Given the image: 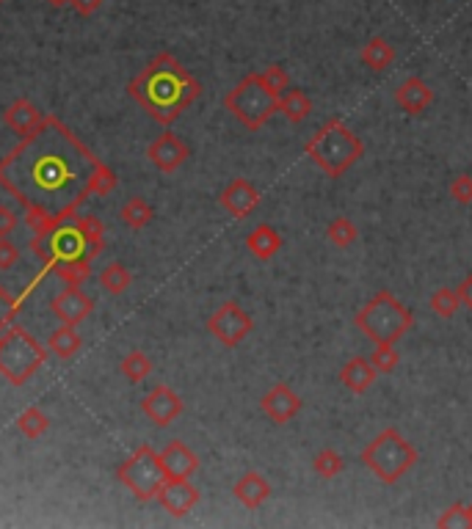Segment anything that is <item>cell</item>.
I'll return each instance as SVG.
<instances>
[{
	"mask_svg": "<svg viewBox=\"0 0 472 529\" xmlns=\"http://www.w3.org/2000/svg\"><path fill=\"white\" fill-rule=\"evenodd\" d=\"M117 185V174L52 114L0 161V188L25 207L36 237L72 221L86 199L109 196Z\"/></svg>",
	"mask_w": 472,
	"mask_h": 529,
	"instance_id": "6da1fadb",
	"label": "cell"
},
{
	"mask_svg": "<svg viewBox=\"0 0 472 529\" xmlns=\"http://www.w3.org/2000/svg\"><path fill=\"white\" fill-rule=\"evenodd\" d=\"M127 94L141 105V111L164 127H172L202 94V83L172 56H157L127 83Z\"/></svg>",
	"mask_w": 472,
	"mask_h": 529,
	"instance_id": "7a4b0ae2",
	"label": "cell"
},
{
	"mask_svg": "<svg viewBox=\"0 0 472 529\" xmlns=\"http://www.w3.org/2000/svg\"><path fill=\"white\" fill-rule=\"evenodd\" d=\"M33 254L44 262V268H50L61 282L80 287L91 276V259L99 254L94 246H89L80 232L75 229L72 221L56 227L47 235H33L31 240Z\"/></svg>",
	"mask_w": 472,
	"mask_h": 529,
	"instance_id": "3957f363",
	"label": "cell"
},
{
	"mask_svg": "<svg viewBox=\"0 0 472 529\" xmlns=\"http://www.w3.org/2000/svg\"><path fill=\"white\" fill-rule=\"evenodd\" d=\"M304 152L329 180H340L364 154V144L343 119L335 116L304 144Z\"/></svg>",
	"mask_w": 472,
	"mask_h": 529,
	"instance_id": "277c9868",
	"label": "cell"
},
{
	"mask_svg": "<svg viewBox=\"0 0 472 529\" xmlns=\"http://www.w3.org/2000/svg\"><path fill=\"white\" fill-rule=\"evenodd\" d=\"M354 326L373 345H395L411 331L414 311L406 303H401L395 292L379 290L354 314Z\"/></svg>",
	"mask_w": 472,
	"mask_h": 529,
	"instance_id": "5b68a950",
	"label": "cell"
},
{
	"mask_svg": "<svg viewBox=\"0 0 472 529\" xmlns=\"http://www.w3.org/2000/svg\"><path fill=\"white\" fill-rule=\"evenodd\" d=\"M359 460L362 466L371 469L373 478H379L384 486H395L417 466V450L398 428H384L362 450Z\"/></svg>",
	"mask_w": 472,
	"mask_h": 529,
	"instance_id": "8992f818",
	"label": "cell"
},
{
	"mask_svg": "<svg viewBox=\"0 0 472 529\" xmlns=\"http://www.w3.org/2000/svg\"><path fill=\"white\" fill-rule=\"evenodd\" d=\"M224 108L251 133L266 127V122L279 114V97L266 86L260 72H249L235 88L224 94Z\"/></svg>",
	"mask_w": 472,
	"mask_h": 529,
	"instance_id": "52a82bcc",
	"label": "cell"
},
{
	"mask_svg": "<svg viewBox=\"0 0 472 529\" xmlns=\"http://www.w3.org/2000/svg\"><path fill=\"white\" fill-rule=\"evenodd\" d=\"M47 361V348L33 339L23 326H9L0 334V376L9 384H28Z\"/></svg>",
	"mask_w": 472,
	"mask_h": 529,
	"instance_id": "ba28073f",
	"label": "cell"
},
{
	"mask_svg": "<svg viewBox=\"0 0 472 529\" xmlns=\"http://www.w3.org/2000/svg\"><path fill=\"white\" fill-rule=\"evenodd\" d=\"M117 480L138 499V502H152L157 499V491L166 483V471L161 463V452L152 450L149 444H141L119 469Z\"/></svg>",
	"mask_w": 472,
	"mask_h": 529,
	"instance_id": "9c48e42d",
	"label": "cell"
},
{
	"mask_svg": "<svg viewBox=\"0 0 472 529\" xmlns=\"http://www.w3.org/2000/svg\"><path fill=\"white\" fill-rule=\"evenodd\" d=\"M207 331L213 334L224 348H238L254 331V320L238 301H224L213 314L207 317Z\"/></svg>",
	"mask_w": 472,
	"mask_h": 529,
	"instance_id": "30bf717a",
	"label": "cell"
},
{
	"mask_svg": "<svg viewBox=\"0 0 472 529\" xmlns=\"http://www.w3.org/2000/svg\"><path fill=\"white\" fill-rule=\"evenodd\" d=\"M141 411H144V416L152 422V425H157V428H169L175 419H180V416H183L185 403H183V397H180L172 386L157 384L152 392H146V394H144V400H141Z\"/></svg>",
	"mask_w": 472,
	"mask_h": 529,
	"instance_id": "8fae6325",
	"label": "cell"
},
{
	"mask_svg": "<svg viewBox=\"0 0 472 529\" xmlns=\"http://www.w3.org/2000/svg\"><path fill=\"white\" fill-rule=\"evenodd\" d=\"M146 157H149V163L157 169V172H164V174H175L188 157H191V149L188 144L175 135L172 130H164L161 135H157L149 146H146Z\"/></svg>",
	"mask_w": 472,
	"mask_h": 529,
	"instance_id": "7c38bea8",
	"label": "cell"
},
{
	"mask_svg": "<svg viewBox=\"0 0 472 529\" xmlns=\"http://www.w3.org/2000/svg\"><path fill=\"white\" fill-rule=\"evenodd\" d=\"M301 397L296 394V389L285 381L274 384L266 394L260 397V411L266 413L274 425H288L301 413Z\"/></svg>",
	"mask_w": 472,
	"mask_h": 529,
	"instance_id": "4fadbf2b",
	"label": "cell"
},
{
	"mask_svg": "<svg viewBox=\"0 0 472 529\" xmlns=\"http://www.w3.org/2000/svg\"><path fill=\"white\" fill-rule=\"evenodd\" d=\"M50 311L59 317V323L64 326H80L86 317L94 311V301L75 284H67L56 298L50 301Z\"/></svg>",
	"mask_w": 472,
	"mask_h": 529,
	"instance_id": "5bb4252c",
	"label": "cell"
},
{
	"mask_svg": "<svg viewBox=\"0 0 472 529\" xmlns=\"http://www.w3.org/2000/svg\"><path fill=\"white\" fill-rule=\"evenodd\" d=\"M219 201H222V207L227 209V213H230L235 221H243V218H249V216L254 213V209L260 207V190H257L249 180L238 177V180H232V182L222 190Z\"/></svg>",
	"mask_w": 472,
	"mask_h": 529,
	"instance_id": "9a60e30c",
	"label": "cell"
},
{
	"mask_svg": "<svg viewBox=\"0 0 472 529\" xmlns=\"http://www.w3.org/2000/svg\"><path fill=\"white\" fill-rule=\"evenodd\" d=\"M157 502L169 515L183 518L199 505V488L191 480H166L164 488L157 491Z\"/></svg>",
	"mask_w": 472,
	"mask_h": 529,
	"instance_id": "2e32d148",
	"label": "cell"
},
{
	"mask_svg": "<svg viewBox=\"0 0 472 529\" xmlns=\"http://www.w3.org/2000/svg\"><path fill=\"white\" fill-rule=\"evenodd\" d=\"M161 463H164V471H166V480H191L194 474L199 471V458L196 452L183 444V441H169L164 450H161Z\"/></svg>",
	"mask_w": 472,
	"mask_h": 529,
	"instance_id": "e0dca14e",
	"label": "cell"
},
{
	"mask_svg": "<svg viewBox=\"0 0 472 529\" xmlns=\"http://www.w3.org/2000/svg\"><path fill=\"white\" fill-rule=\"evenodd\" d=\"M434 102V91L423 78H406L398 88H395V105L409 114V116H420L423 111H429V105Z\"/></svg>",
	"mask_w": 472,
	"mask_h": 529,
	"instance_id": "ac0fdd59",
	"label": "cell"
},
{
	"mask_svg": "<svg viewBox=\"0 0 472 529\" xmlns=\"http://www.w3.org/2000/svg\"><path fill=\"white\" fill-rule=\"evenodd\" d=\"M232 497H235L243 507L257 510V507H262V505H266V502L271 499V483L266 480V474H260V471L249 469V471H243L241 478L235 480Z\"/></svg>",
	"mask_w": 472,
	"mask_h": 529,
	"instance_id": "d6986e66",
	"label": "cell"
},
{
	"mask_svg": "<svg viewBox=\"0 0 472 529\" xmlns=\"http://www.w3.org/2000/svg\"><path fill=\"white\" fill-rule=\"evenodd\" d=\"M379 381V373L376 367L371 364V358L367 356H354L343 364L340 369V384L351 392V394H364L371 392L373 384Z\"/></svg>",
	"mask_w": 472,
	"mask_h": 529,
	"instance_id": "ffe728a7",
	"label": "cell"
},
{
	"mask_svg": "<svg viewBox=\"0 0 472 529\" xmlns=\"http://www.w3.org/2000/svg\"><path fill=\"white\" fill-rule=\"evenodd\" d=\"M44 116L47 114H42L36 105L31 102V99H25V97H20V99H14L9 108L4 111V122H6V127L12 130V133H17L20 138L23 135H28L31 130H36L42 122H44Z\"/></svg>",
	"mask_w": 472,
	"mask_h": 529,
	"instance_id": "44dd1931",
	"label": "cell"
},
{
	"mask_svg": "<svg viewBox=\"0 0 472 529\" xmlns=\"http://www.w3.org/2000/svg\"><path fill=\"white\" fill-rule=\"evenodd\" d=\"M282 246H285V240H282V235H279L271 224H257V227L249 232V237H246L249 254H251L254 259H260V262H271V259L282 251Z\"/></svg>",
	"mask_w": 472,
	"mask_h": 529,
	"instance_id": "7402d4cb",
	"label": "cell"
},
{
	"mask_svg": "<svg viewBox=\"0 0 472 529\" xmlns=\"http://www.w3.org/2000/svg\"><path fill=\"white\" fill-rule=\"evenodd\" d=\"M359 61L364 67H371L373 72H384L395 64V47L390 39L384 36H373V39H367L362 52H359Z\"/></svg>",
	"mask_w": 472,
	"mask_h": 529,
	"instance_id": "603a6c76",
	"label": "cell"
},
{
	"mask_svg": "<svg viewBox=\"0 0 472 529\" xmlns=\"http://www.w3.org/2000/svg\"><path fill=\"white\" fill-rule=\"evenodd\" d=\"M279 114L290 122V125H301L309 119L312 114V99L304 88H288L279 97Z\"/></svg>",
	"mask_w": 472,
	"mask_h": 529,
	"instance_id": "cb8c5ba5",
	"label": "cell"
},
{
	"mask_svg": "<svg viewBox=\"0 0 472 529\" xmlns=\"http://www.w3.org/2000/svg\"><path fill=\"white\" fill-rule=\"evenodd\" d=\"M80 345H83V339L78 334V326H64V323L52 331L50 339H47V350L56 358H61V361L72 358L80 350Z\"/></svg>",
	"mask_w": 472,
	"mask_h": 529,
	"instance_id": "d4e9b609",
	"label": "cell"
},
{
	"mask_svg": "<svg viewBox=\"0 0 472 529\" xmlns=\"http://www.w3.org/2000/svg\"><path fill=\"white\" fill-rule=\"evenodd\" d=\"M130 284H133V276L122 262H111L99 271V287L109 290L111 295H122Z\"/></svg>",
	"mask_w": 472,
	"mask_h": 529,
	"instance_id": "484cf974",
	"label": "cell"
},
{
	"mask_svg": "<svg viewBox=\"0 0 472 529\" xmlns=\"http://www.w3.org/2000/svg\"><path fill=\"white\" fill-rule=\"evenodd\" d=\"M47 428H50V419H47V413H44L42 408H36V405L25 408V411L17 416V431H20L25 439H42V436L47 433Z\"/></svg>",
	"mask_w": 472,
	"mask_h": 529,
	"instance_id": "4316f807",
	"label": "cell"
},
{
	"mask_svg": "<svg viewBox=\"0 0 472 529\" xmlns=\"http://www.w3.org/2000/svg\"><path fill=\"white\" fill-rule=\"evenodd\" d=\"M119 373L130 381V384H141L144 378H149L152 373V361L144 350H130L122 364H119Z\"/></svg>",
	"mask_w": 472,
	"mask_h": 529,
	"instance_id": "83f0119b",
	"label": "cell"
},
{
	"mask_svg": "<svg viewBox=\"0 0 472 529\" xmlns=\"http://www.w3.org/2000/svg\"><path fill=\"white\" fill-rule=\"evenodd\" d=\"M312 469H315V474H318V478L335 480V478H340V474H343L345 460H343V455L337 450L326 447V450H321L318 455L312 458Z\"/></svg>",
	"mask_w": 472,
	"mask_h": 529,
	"instance_id": "f1b7e54d",
	"label": "cell"
},
{
	"mask_svg": "<svg viewBox=\"0 0 472 529\" xmlns=\"http://www.w3.org/2000/svg\"><path fill=\"white\" fill-rule=\"evenodd\" d=\"M122 224L125 227H130V229H144L149 221H152V207L146 204V199H141V196H133L130 201H125V207H122Z\"/></svg>",
	"mask_w": 472,
	"mask_h": 529,
	"instance_id": "f546056e",
	"label": "cell"
},
{
	"mask_svg": "<svg viewBox=\"0 0 472 529\" xmlns=\"http://www.w3.org/2000/svg\"><path fill=\"white\" fill-rule=\"evenodd\" d=\"M326 240H329L335 248H351V246L359 240V229H356V224H354L351 218L340 216V218H335V221L326 227Z\"/></svg>",
	"mask_w": 472,
	"mask_h": 529,
	"instance_id": "4dcf8cb0",
	"label": "cell"
},
{
	"mask_svg": "<svg viewBox=\"0 0 472 529\" xmlns=\"http://www.w3.org/2000/svg\"><path fill=\"white\" fill-rule=\"evenodd\" d=\"M429 306H431V311H434L437 317H442V320H450V317L461 309V301H458V295H456V287H453V290H450V287L434 290L431 298H429Z\"/></svg>",
	"mask_w": 472,
	"mask_h": 529,
	"instance_id": "1f68e13d",
	"label": "cell"
},
{
	"mask_svg": "<svg viewBox=\"0 0 472 529\" xmlns=\"http://www.w3.org/2000/svg\"><path fill=\"white\" fill-rule=\"evenodd\" d=\"M72 224H75V229L80 232V237L89 246H94L97 251H102V246H105V224L97 216H75Z\"/></svg>",
	"mask_w": 472,
	"mask_h": 529,
	"instance_id": "d6a6232c",
	"label": "cell"
},
{
	"mask_svg": "<svg viewBox=\"0 0 472 529\" xmlns=\"http://www.w3.org/2000/svg\"><path fill=\"white\" fill-rule=\"evenodd\" d=\"M367 358H371V364L376 367V373H379V376L395 373L398 364H401V353L395 350V345H376L373 356H367Z\"/></svg>",
	"mask_w": 472,
	"mask_h": 529,
	"instance_id": "836d02e7",
	"label": "cell"
},
{
	"mask_svg": "<svg viewBox=\"0 0 472 529\" xmlns=\"http://www.w3.org/2000/svg\"><path fill=\"white\" fill-rule=\"evenodd\" d=\"M23 298H14L4 284H0V334H4L9 326H14V317L20 311Z\"/></svg>",
	"mask_w": 472,
	"mask_h": 529,
	"instance_id": "e575fe53",
	"label": "cell"
},
{
	"mask_svg": "<svg viewBox=\"0 0 472 529\" xmlns=\"http://www.w3.org/2000/svg\"><path fill=\"white\" fill-rule=\"evenodd\" d=\"M437 526L439 529H448V526H472V521H469V510H467V505H461V502H453L450 507H445L442 510V515L437 518Z\"/></svg>",
	"mask_w": 472,
	"mask_h": 529,
	"instance_id": "d590c367",
	"label": "cell"
},
{
	"mask_svg": "<svg viewBox=\"0 0 472 529\" xmlns=\"http://www.w3.org/2000/svg\"><path fill=\"white\" fill-rule=\"evenodd\" d=\"M260 75H262V80H266V86H269L277 97H282V94L290 88V75H288V70H285L282 64H271V67L262 70Z\"/></svg>",
	"mask_w": 472,
	"mask_h": 529,
	"instance_id": "8d00e7d4",
	"label": "cell"
},
{
	"mask_svg": "<svg viewBox=\"0 0 472 529\" xmlns=\"http://www.w3.org/2000/svg\"><path fill=\"white\" fill-rule=\"evenodd\" d=\"M450 196L458 204H472V174H458L450 180Z\"/></svg>",
	"mask_w": 472,
	"mask_h": 529,
	"instance_id": "74e56055",
	"label": "cell"
},
{
	"mask_svg": "<svg viewBox=\"0 0 472 529\" xmlns=\"http://www.w3.org/2000/svg\"><path fill=\"white\" fill-rule=\"evenodd\" d=\"M17 259H20V248L9 237H0V271H12Z\"/></svg>",
	"mask_w": 472,
	"mask_h": 529,
	"instance_id": "f35d334b",
	"label": "cell"
},
{
	"mask_svg": "<svg viewBox=\"0 0 472 529\" xmlns=\"http://www.w3.org/2000/svg\"><path fill=\"white\" fill-rule=\"evenodd\" d=\"M17 224H20V218L14 216V209L0 204V237H9L17 229Z\"/></svg>",
	"mask_w": 472,
	"mask_h": 529,
	"instance_id": "ab89813d",
	"label": "cell"
},
{
	"mask_svg": "<svg viewBox=\"0 0 472 529\" xmlns=\"http://www.w3.org/2000/svg\"><path fill=\"white\" fill-rule=\"evenodd\" d=\"M456 295H458L461 306L472 311V274H467V276L458 282V287H456Z\"/></svg>",
	"mask_w": 472,
	"mask_h": 529,
	"instance_id": "60d3db41",
	"label": "cell"
},
{
	"mask_svg": "<svg viewBox=\"0 0 472 529\" xmlns=\"http://www.w3.org/2000/svg\"><path fill=\"white\" fill-rule=\"evenodd\" d=\"M70 6H72L80 17H91V14H97V12H99L102 0H72Z\"/></svg>",
	"mask_w": 472,
	"mask_h": 529,
	"instance_id": "b9f144b4",
	"label": "cell"
},
{
	"mask_svg": "<svg viewBox=\"0 0 472 529\" xmlns=\"http://www.w3.org/2000/svg\"><path fill=\"white\" fill-rule=\"evenodd\" d=\"M47 4H52V6H64V4H72V0H47Z\"/></svg>",
	"mask_w": 472,
	"mask_h": 529,
	"instance_id": "7bdbcfd3",
	"label": "cell"
},
{
	"mask_svg": "<svg viewBox=\"0 0 472 529\" xmlns=\"http://www.w3.org/2000/svg\"><path fill=\"white\" fill-rule=\"evenodd\" d=\"M467 510H469V521H472V502L467 505Z\"/></svg>",
	"mask_w": 472,
	"mask_h": 529,
	"instance_id": "ee69618b",
	"label": "cell"
},
{
	"mask_svg": "<svg viewBox=\"0 0 472 529\" xmlns=\"http://www.w3.org/2000/svg\"><path fill=\"white\" fill-rule=\"evenodd\" d=\"M4 4H6V0H0V6H4Z\"/></svg>",
	"mask_w": 472,
	"mask_h": 529,
	"instance_id": "f6af8a7d",
	"label": "cell"
}]
</instances>
